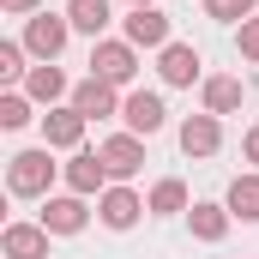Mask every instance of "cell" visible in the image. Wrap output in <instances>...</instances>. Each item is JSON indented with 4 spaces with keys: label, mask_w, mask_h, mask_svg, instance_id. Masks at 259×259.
Here are the masks:
<instances>
[{
    "label": "cell",
    "mask_w": 259,
    "mask_h": 259,
    "mask_svg": "<svg viewBox=\"0 0 259 259\" xmlns=\"http://www.w3.org/2000/svg\"><path fill=\"white\" fill-rule=\"evenodd\" d=\"M84 127H91V121H84L72 103L42 115V139H49V151H78V145H84Z\"/></svg>",
    "instance_id": "obj_6"
},
{
    "label": "cell",
    "mask_w": 259,
    "mask_h": 259,
    "mask_svg": "<svg viewBox=\"0 0 259 259\" xmlns=\"http://www.w3.org/2000/svg\"><path fill=\"white\" fill-rule=\"evenodd\" d=\"M139 211H151V205L133 193V187H121V181H115L109 193H97V217H103L109 229H133V223H139Z\"/></svg>",
    "instance_id": "obj_7"
},
{
    "label": "cell",
    "mask_w": 259,
    "mask_h": 259,
    "mask_svg": "<svg viewBox=\"0 0 259 259\" xmlns=\"http://www.w3.org/2000/svg\"><path fill=\"white\" fill-rule=\"evenodd\" d=\"M24 97H30V103H49V109H55V103L66 97V72H61L55 61L30 66V72H24Z\"/></svg>",
    "instance_id": "obj_15"
},
{
    "label": "cell",
    "mask_w": 259,
    "mask_h": 259,
    "mask_svg": "<svg viewBox=\"0 0 259 259\" xmlns=\"http://www.w3.org/2000/svg\"><path fill=\"white\" fill-rule=\"evenodd\" d=\"M55 157H49V145L42 151H18L12 163H6V187L18 199H49V187H55Z\"/></svg>",
    "instance_id": "obj_1"
},
{
    "label": "cell",
    "mask_w": 259,
    "mask_h": 259,
    "mask_svg": "<svg viewBox=\"0 0 259 259\" xmlns=\"http://www.w3.org/2000/svg\"><path fill=\"white\" fill-rule=\"evenodd\" d=\"M24 121H30V97H18V91H6V97H0V127H6V133H18Z\"/></svg>",
    "instance_id": "obj_22"
},
{
    "label": "cell",
    "mask_w": 259,
    "mask_h": 259,
    "mask_svg": "<svg viewBox=\"0 0 259 259\" xmlns=\"http://www.w3.org/2000/svg\"><path fill=\"white\" fill-rule=\"evenodd\" d=\"M145 205H151L157 217H181V211H193V205H187V181H175V175H169V181H157Z\"/></svg>",
    "instance_id": "obj_19"
},
{
    "label": "cell",
    "mask_w": 259,
    "mask_h": 259,
    "mask_svg": "<svg viewBox=\"0 0 259 259\" xmlns=\"http://www.w3.org/2000/svg\"><path fill=\"white\" fill-rule=\"evenodd\" d=\"M6 12H18V18H36V0H0Z\"/></svg>",
    "instance_id": "obj_26"
},
{
    "label": "cell",
    "mask_w": 259,
    "mask_h": 259,
    "mask_svg": "<svg viewBox=\"0 0 259 259\" xmlns=\"http://www.w3.org/2000/svg\"><path fill=\"white\" fill-rule=\"evenodd\" d=\"M157 72H163V84H193L199 78V49L193 42H169L157 55Z\"/></svg>",
    "instance_id": "obj_14"
},
{
    "label": "cell",
    "mask_w": 259,
    "mask_h": 259,
    "mask_svg": "<svg viewBox=\"0 0 259 259\" xmlns=\"http://www.w3.org/2000/svg\"><path fill=\"white\" fill-rule=\"evenodd\" d=\"M121 121H127V133H145V139H151V133L169 121V109H163L157 91H133L127 103H121Z\"/></svg>",
    "instance_id": "obj_8"
},
{
    "label": "cell",
    "mask_w": 259,
    "mask_h": 259,
    "mask_svg": "<svg viewBox=\"0 0 259 259\" xmlns=\"http://www.w3.org/2000/svg\"><path fill=\"white\" fill-rule=\"evenodd\" d=\"M66 36H72V18H61V12H36V18L24 24V49H30L36 61H55L66 49Z\"/></svg>",
    "instance_id": "obj_3"
},
{
    "label": "cell",
    "mask_w": 259,
    "mask_h": 259,
    "mask_svg": "<svg viewBox=\"0 0 259 259\" xmlns=\"http://www.w3.org/2000/svg\"><path fill=\"white\" fill-rule=\"evenodd\" d=\"M72 109H78L84 121H103V115H121V97H115V84L84 78V84H72Z\"/></svg>",
    "instance_id": "obj_10"
},
{
    "label": "cell",
    "mask_w": 259,
    "mask_h": 259,
    "mask_svg": "<svg viewBox=\"0 0 259 259\" xmlns=\"http://www.w3.org/2000/svg\"><path fill=\"white\" fill-rule=\"evenodd\" d=\"M66 18H72V30H84V36H103V30H109V0H72Z\"/></svg>",
    "instance_id": "obj_20"
},
{
    "label": "cell",
    "mask_w": 259,
    "mask_h": 259,
    "mask_svg": "<svg viewBox=\"0 0 259 259\" xmlns=\"http://www.w3.org/2000/svg\"><path fill=\"white\" fill-rule=\"evenodd\" d=\"M91 78H103V84H115V91L133 84V78H139V49H133L127 36H121V42H103V36H97V49H91Z\"/></svg>",
    "instance_id": "obj_2"
},
{
    "label": "cell",
    "mask_w": 259,
    "mask_h": 259,
    "mask_svg": "<svg viewBox=\"0 0 259 259\" xmlns=\"http://www.w3.org/2000/svg\"><path fill=\"white\" fill-rule=\"evenodd\" d=\"M127 42L133 49H169V18L157 6H133L127 12Z\"/></svg>",
    "instance_id": "obj_9"
},
{
    "label": "cell",
    "mask_w": 259,
    "mask_h": 259,
    "mask_svg": "<svg viewBox=\"0 0 259 259\" xmlns=\"http://www.w3.org/2000/svg\"><path fill=\"white\" fill-rule=\"evenodd\" d=\"M223 205H229V217L259 223V169H253V175H235V181H229V193H223Z\"/></svg>",
    "instance_id": "obj_16"
},
{
    "label": "cell",
    "mask_w": 259,
    "mask_h": 259,
    "mask_svg": "<svg viewBox=\"0 0 259 259\" xmlns=\"http://www.w3.org/2000/svg\"><path fill=\"white\" fill-rule=\"evenodd\" d=\"M241 55H247V61H259V18H247V24H241Z\"/></svg>",
    "instance_id": "obj_24"
},
{
    "label": "cell",
    "mask_w": 259,
    "mask_h": 259,
    "mask_svg": "<svg viewBox=\"0 0 259 259\" xmlns=\"http://www.w3.org/2000/svg\"><path fill=\"white\" fill-rule=\"evenodd\" d=\"M91 223V205L78 193H61V199H42V229L49 235H78Z\"/></svg>",
    "instance_id": "obj_5"
},
{
    "label": "cell",
    "mask_w": 259,
    "mask_h": 259,
    "mask_svg": "<svg viewBox=\"0 0 259 259\" xmlns=\"http://www.w3.org/2000/svg\"><path fill=\"white\" fill-rule=\"evenodd\" d=\"M241 157H247V163L259 169V127H247V139H241Z\"/></svg>",
    "instance_id": "obj_25"
},
{
    "label": "cell",
    "mask_w": 259,
    "mask_h": 259,
    "mask_svg": "<svg viewBox=\"0 0 259 259\" xmlns=\"http://www.w3.org/2000/svg\"><path fill=\"white\" fill-rule=\"evenodd\" d=\"M241 109V78H229V72H217V78H205V115H235Z\"/></svg>",
    "instance_id": "obj_17"
},
{
    "label": "cell",
    "mask_w": 259,
    "mask_h": 259,
    "mask_svg": "<svg viewBox=\"0 0 259 259\" xmlns=\"http://www.w3.org/2000/svg\"><path fill=\"white\" fill-rule=\"evenodd\" d=\"M103 181H109V169H103V151H72V163H66V187L84 199V193H109Z\"/></svg>",
    "instance_id": "obj_11"
},
{
    "label": "cell",
    "mask_w": 259,
    "mask_h": 259,
    "mask_svg": "<svg viewBox=\"0 0 259 259\" xmlns=\"http://www.w3.org/2000/svg\"><path fill=\"white\" fill-rule=\"evenodd\" d=\"M217 145H223V121L217 115H187L181 121V151L187 157H217Z\"/></svg>",
    "instance_id": "obj_12"
},
{
    "label": "cell",
    "mask_w": 259,
    "mask_h": 259,
    "mask_svg": "<svg viewBox=\"0 0 259 259\" xmlns=\"http://www.w3.org/2000/svg\"><path fill=\"white\" fill-rule=\"evenodd\" d=\"M0 247H6V259H49V229L42 223H6Z\"/></svg>",
    "instance_id": "obj_13"
},
{
    "label": "cell",
    "mask_w": 259,
    "mask_h": 259,
    "mask_svg": "<svg viewBox=\"0 0 259 259\" xmlns=\"http://www.w3.org/2000/svg\"><path fill=\"white\" fill-rule=\"evenodd\" d=\"M97 151H103L109 181H133V175L145 169V145H139V133H115V139H103Z\"/></svg>",
    "instance_id": "obj_4"
},
{
    "label": "cell",
    "mask_w": 259,
    "mask_h": 259,
    "mask_svg": "<svg viewBox=\"0 0 259 259\" xmlns=\"http://www.w3.org/2000/svg\"><path fill=\"white\" fill-rule=\"evenodd\" d=\"M133 6H157V0H133Z\"/></svg>",
    "instance_id": "obj_27"
},
{
    "label": "cell",
    "mask_w": 259,
    "mask_h": 259,
    "mask_svg": "<svg viewBox=\"0 0 259 259\" xmlns=\"http://www.w3.org/2000/svg\"><path fill=\"white\" fill-rule=\"evenodd\" d=\"M24 55H30L24 42H0V78H18V72H30V66H24Z\"/></svg>",
    "instance_id": "obj_23"
},
{
    "label": "cell",
    "mask_w": 259,
    "mask_h": 259,
    "mask_svg": "<svg viewBox=\"0 0 259 259\" xmlns=\"http://www.w3.org/2000/svg\"><path fill=\"white\" fill-rule=\"evenodd\" d=\"M187 217H193V235H199V241H223V235H229V223H235V217H229V205H211V199H199Z\"/></svg>",
    "instance_id": "obj_18"
},
{
    "label": "cell",
    "mask_w": 259,
    "mask_h": 259,
    "mask_svg": "<svg viewBox=\"0 0 259 259\" xmlns=\"http://www.w3.org/2000/svg\"><path fill=\"white\" fill-rule=\"evenodd\" d=\"M253 6H259V0H205V12H211L217 24H247Z\"/></svg>",
    "instance_id": "obj_21"
}]
</instances>
